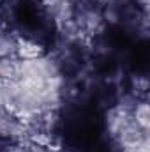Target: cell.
Masks as SVG:
<instances>
[{
  "mask_svg": "<svg viewBox=\"0 0 150 152\" xmlns=\"http://www.w3.org/2000/svg\"><path fill=\"white\" fill-rule=\"evenodd\" d=\"M16 50H18V55L25 60H37L44 55V48L41 44L27 41V39H18Z\"/></svg>",
  "mask_w": 150,
  "mask_h": 152,
  "instance_id": "obj_1",
  "label": "cell"
},
{
  "mask_svg": "<svg viewBox=\"0 0 150 152\" xmlns=\"http://www.w3.org/2000/svg\"><path fill=\"white\" fill-rule=\"evenodd\" d=\"M136 124L140 127H143L145 131L149 129V104H140L136 108Z\"/></svg>",
  "mask_w": 150,
  "mask_h": 152,
  "instance_id": "obj_2",
  "label": "cell"
}]
</instances>
